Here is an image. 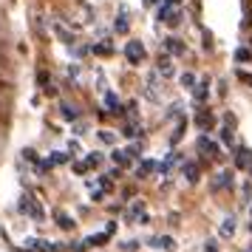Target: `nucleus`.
I'll list each match as a JSON object with an SVG mask.
<instances>
[{
	"instance_id": "nucleus-1",
	"label": "nucleus",
	"mask_w": 252,
	"mask_h": 252,
	"mask_svg": "<svg viewBox=\"0 0 252 252\" xmlns=\"http://www.w3.org/2000/svg\"><path fill=\"white\" fill-rule=\"evenodd\" d=\"M159 20L164 26H176L179 20H182V6H179V3H173V0H161Z\"/></svg>"
},
{
	"instance_id": "nucleus-2",
	"label": "nucleus",
	"mask_w": 252,
	"mask_h": 252,
	"mask_svg": "<svg viewBox=\"0 0 252 252\" xmlns=\"http://www.w3.org/2000/svg\"><path fill=\"white\" fill-rule=\"evenodd\" d=\"M125 57H127L130 65H139V63L145 60V46H142L139 40H130V43L125 46Z\"/></svg>"
},
{
	"instance_id": "nucleus-3",
	"label": "nucleus",
	"mask_w": 252,
	"mask_h": 252,
	"mask_svg": "<svg viewBox=\"0 0 252 252\" xmlns=\"http://www.w3.org/2000/svg\"><path fill=\"white\" fill-rule=\"evenodd\" d=\"M159 71H156V74H150L148 80H145V85H148V91H145V96H148L150 102H159L161 99V85H159Z\"/></svg>"
},
{
	"instance_id": "nucleus-4",
	"label": "nucleus",
	"mask_w": 252,
	"mask_h": 252,
	"mask_svg": "<svg viewBox=\"0 0 252 252\" xmlns=\"http://www.w3.org/2000/svg\"><path fill=\"white\" fill-rule=\"evenodd\" d=\"M195 148H198V153H201V156L218 159V145H216V142H210L207 136H198V142H195Z\"/></svg>"
},
{
	"instance_id": "nucleus-5",
	"label": "nucleus",
	"mask_w": 252,
	"mask_h": 252,
	"mask_svg": "<svg viewBox=\"0 0 252 252\" xmlns=\"http://www.w3.org/2000/svg\"><path fill=\"white\" fill-rule=\"evenodd\" d=\"M20 210H23V213H29L32 218H37V221L43 218V210H40V204H37L32 195H23V204H20Z\"/></svg>"
},
{
	"instance_id": "nucleus-6",
	"label": "nucleus",
	"mask_w": 252,
	"mask_h": 252,
	"mask_svg": "<svg viewBox=\"0 0 252 252\" xmlns=\"http://www.w3.org/2000/svg\"><path fill=\"white\" fill-rule=\"evenodd\" d=\"M195 125L201 127V130H210V127L216 125V116L210 114V111H198V116H195Z\"/></svg>"
},
{
	"instance_id": "nucleus-7",
	"label": "nucleus",
	"mask_w": 252,
	"mask_h": 252,
	"mask_svg": "<svg viewBox=\"0 0 252 252\" xmlns=\"http://www.w3.org/2000/svg\"><path fill=\"white\" fill-rule=\"evenodd\" d=\"M182 173H184V179H187L190 184L198 182V164H195V161H184V164H182Z\"/></svg>"
},
{
	"instance_id": "nucleus-8",
	"label": "nucleus",
	"mask_w": 252,
	"mask_h": 252,
	"mask_svg": "<svg viewBox=\"0 0 252 252\" xmlns=\"http://www.w3.org/2000/svg\"><path fill=\"white\" fill-rule=\"evenodd\" d=\"M235 164H238L241 170H250V167H252V150H250V148H241Z\"/></svg>"
},
{
	"instance_id": "nucleus-9",
	"label": "nucleus",
	"mask_w": 252,
	"mask_h": 252,
	"mask_svg": "<svg viewBox=\"0 0 252 252\" xmlns=\"http://www.w3.org/2000/svg\"><path fill=\"white\" fill-rule=\"evenodd\" d=\"M156 167H159V164H156L153 159H145V161H142V164L136 167V176H139V179H145V176H150V173L156 170Z\"/></svg>"
},
{
	"instance_id": "nucleus-10",
	"label": "nucleus",
	"mask_w": 252,
	"mask_h": 252,
	"mask_svg": "<svg viewBox=\"0 0 252 252\" xmlns=\"http://www.w3.org/2000/svg\"><path fill=\"white\" fill-rule=\"evenodd\" d=\"M229 182H232V170H221L218 173V179L213 182V190H221V187H227Z\"/></svg>"
},
{
	"instance_id": "nucleus-11",
	"label": "nucleus",
	"mask_w": 252,
	"mask_h": 252,
	"mask_svg": "<svg viewBox=\"0 0 252 252\" xmlns=\"http://www.w3.org/2000/svg\"><path fill=\"white\" fill-rule=\"evenodd\" d=\"M207 94H210V85H207V80H204V82H195V91H193L195 102H204Z\"/></svg>"
},
{
	"instance_id": "nucleus-12",
	"label": "nucleus",
	"mask_w": 252,
	"mask_h": 252,
	"mask_svg": "<svg viewBox=\"0 0 252 252\" xmlns=\"http://www.w3.org/2000/svg\"><path fill=\"white\" fill-rule=\"evenodd\" d=\"M114 232L111 229H105V232H99V235H91V238H85V247H96V244H105V241L111 238Z\"/></svg>"
},
{
	"instance_id": "nucleus-13",
	"label": "nucleus",
	"mask_w": 252,
	"mask_h": 252,
	"mask_svg": "<svg viewBox=\"0 0 252 252\" xmlns=\"http://www.w3.org/2000/svg\"><path fill=\"white\" fill-rule=\"evenodd\" d=\"M130 150H114V161L119 164V167H125V164H130Z\"/></svg>"
},
{
	"instance_id": "nucleus-14",
	"label": "nucleus",
	"mask_w": 252,
	"mask_h": 252,
	"mask_svg": "<svg viewBox=\"0 0 252 252\" xmlns=\"http://www.w3.org/2000/svg\"><path fill=\"white\" fill-rule=\"evenodd\" d=\"M161 74V77H170L173 74V63H170V57H159V68H156Z\"/></svg>"
},
{
	"instance_id": "nucleus-15",
	"label": "nucleus",
	"mask_w": 252,
	"mask_h": 252,
	"mask_svg": "<svg viewBox=\"0 0 252 252\" xmlns=\"http://www.w3.org/2000/svg\"><path fill=\"white\" fill-rule=\"evenodd\" d=\"M153 244H159V247H164L167 252H173V250H176V241H173L170 235H161V238H156Z\"/></svg>"
},
{
	"instance_id": "nucleus-16",
	"label": "nucleus",
	"mask_w": 252,
	"mask_h": 252,
	"mask_svg": "<svg viewBox=\"0 0 252 252\" xmlns=\"http://www.w3.org/2000/svg\"><path fill=\"white\" fill-rule=\"evenodd\" d=\"M105 105L111 108V114H119V99H116L114 94H105Z\"/></svg>"
},
{
	"instance_id": "nucleus-17",
	"label": "nucleus",
	"mask_w": 252,
	"mask_h": 252,
	"mask_svg": "<svg viewBox=\"0 0 252 252\" xmlns=\"http://www.w3.org/2000/svg\"><path fill=\"white\" fill-rule=\"evenodd\" d=\"M57 224H60L63 229H71V227H74V221H71V218L65 216V213H57Z\"/></svg>"
},
{
	"instance_id": "nucleus-18",
	"label": "nucleus",
	"mask_w": 252,
	"mask_h": 252,
	"mask_svg": "<svg viewBox=\"0 0 252 252\" xmlns=\"http://www.w3.org/2000/svg\"><path fill=\"white\" fill-rule=\"evenodd\" d=\"M232 232H235V221H232V218H227V221L221 224V235H232Z\"/></svg>"
},
{
	"instance_id": "nucleus-19",
	"label": "nucleus",
	"mask_w": 252,
	"mask_h": 252,
	"mask_svg": "<svg viewBox=\"0 0 252 252\" xmlns=\"http://www.w3.org/2000/svg\"><path fill=\"white\" fill-rule=\"evenodd\" d=\"M164 43H167V51H173V54H182V51H184V48L179 46V40H173V37H170V40H164Z\"/></svg>"
},
{
	"instance_id": "nucleus-20",
	"label": "nucleus",
	"mask_w": 252,
	"mask_h": 252,
	"mask_svg": "<svg viewBox=\"0 0 252 252\" xmlns=\"http://www.w3.org/2000/svg\"><path fill=\"white\" fill-rule=\"evenodd\" d=\"M116 32H119V34H125V32H127V17H125V14H122V17H116Z\"/></svg>"
},
{
	"instance_id": "nucleus-21",
	"label": "nucleus",
	"mask_w": 252,
	"mask_h": 252,
	"mask_svg": "<svg viewBox=\"0 0 252 252\" xmlns=\"http://www.w3.org/2000/svg\"><path fill=\"white\" fill-rule=\"evenodd\" d=\"M182 133H184V119H182V122H179V125H176V133H173V136H170V142H173V145H176V142L182 139Z\"/></svg>"
},
{
	"instance_id": "nucleus-22",
	"label": "nucleus",
	"mask_w": 252,
	"mask_h": 252,
	"mask_svg": "<svg viewBox=\"0 0 252 252\" xmlns=\"http://www.w3.org/2000/svg\"><path fill=\"white\" fill-rule=\"evenodd\" d=\"M235 60H238V63H247V60H250V51H247V48H238V51H235Z\"/></svg>"
},
{
	"instance_id": "nucleus-23",
	"label": "nucleus",
	"mask_w": 252,
	"mask_h": 252,
	"mask_svg": "<svg viewBox=\"0 0 252 252\" xmlns=\"http://www.w3.org/2000/svg\"><path fill=\"white\" fill-rule=\"evenodd\" d=\"M182 85L193 88V85H195V77H193V74H182Z\"/></svg>"
},
{
	"instance_id": "nucleus-24",
	"label": "nucleus",
	"mask_w": 252,
	"mask_h": 252,
	"mask_svg": "<svg viewBox=\"0 0 252 252\" xmlns=\"http://www.w3.org/2000/svg\"><path fill=\"white\" fill-rule=\"evenodd\" d=\"M99 139H102V142H108V145H111V142H114V133H111V130H99Z\"/></svg>"
},
{
	"instance_id": "nucleus-25",
	"label": "nucleus",
	"mask_w": 252,
	"mask_h": 252,
	"mask_svg": "<svg viewBox=\"0 0 252 252\" xmlns=\"http://www.w3.org/2000/svg\"><path fill=\"white\" fill-rule=\"evenodd\" d=\"M94 51H96V54H111V46H96Z\"/></svg>"
},
{
	"instance_id": "nucleus-26",
	"label": "nucleus",
	"mask_w": 252,
	"mask_h": 252,
	"mask_svg": "<svg viewBox=\"0 0 252 252\" xmlns=\"http://www.w3.org/2000/svg\"><path fill=\"white\" fill-rule=\"evenodd\" d=\"M204 252H218V250H216V244H213V241H207V247H204Z\"/></svg>"
},
{
	"instance_id": "nucleus-27",
	"label": "nucleus",
	"mask_w": 252,
	"mask_h": 252,
	"mask_svg": "<svg viewBox=\"0 0 252 252\" xmlns=\"http://www.w3.org/2000/svg\"><path fill=\"white\" fill-rule=\"evenodd\" d=\"M156 3H159V0H145V6H156Z\"/></svg>"
},
{
	"instance_id": "nucleus-28",
	"label": "nucleus",
	"mask_w": 252,
	"mask_h": 252,
	"mask_svg": "<svg viewBox=\"0 0 252 252\" xmlns=\"http://www.w3.org/2000/svg\"><path fill=\"white\" fill-rule=\"evenodd\" d=\"M250 232H252V221H250Z\"/></svg>"
},
{
	"instance_id": "nucleus-29",
	"label": "nucleus",
	"mask_w": 252,
	"mask_h": 252,
	"mask_svg": "<svg viewBox=\"0 0 252 252\" xmlns=\"http://www.w3.org/2000/svg\"><path fill=\"white\" fill-rule=\"evenodd\" d=\"M250 252H252V247H250Z\"/></svg>"
}]
</instances>
